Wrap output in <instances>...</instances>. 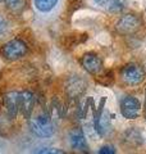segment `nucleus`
<instances>
[{
	"label": "nucleus",
	"mask_w": 146,
	"mask_h": 154,
	"mask_svg": "<svg viewBox=\"0 0 146 154\" xmlns=\"http://www.w3.org/2000/svg\"><path fill=\"white\" fill-rule=\"evenodd\" d=\"M30 126L32 132L40 137H50L54 134V126L50 117L45 113H38L33 118H31Z\"/></svg>",
	"instance_id": "f257e3e1"
},
{
	"label": "nucleus",
	"mask_w": 146,
	"mask_h": 154,
	"mask_svg": "<svg viewBox=\"0 0 146 154\" xmlns=\"http://www.w3.org/2000/svg\"><path fill=\"white\" fill-rule=\"evenodd\" d=\"M3 57L8 60H17L19 58L24 57L27 53V45L22 40L14 38V40L8 41L2 49Z\"/></svg>",
	"instance_id": "f03ea898"
},
{
	"label": "nucleus",
	"mask_w": 146,
	"mask_h": 154,
	"mask_svg": "<svg viewBox=\"0 0 146 154\" xmlns=\"http://www.w3.org/2000/svg\"><path fill=\"white\" fill-rule=\"evenodd\" d=\"M140 26H141V21L137 16L126 14L117 23V30H118V32L123 33V35H131V33H135L137 31Z\"/></svg>",
	"instance_id": "7ed1b4c3"
},
{
	"label": "nucleus",
	"mask_w": 146,
	"mask_h": 154,
	"mask_svg": "<svg viewBox=\"0 0 146 154\" xmlns=\"http://www.w3.org/2000/svg\"><path fill=\"white\" fill-rule=\"evenodd\" d=\"M141 104L133 96H126L120 102V112L128 119H135L140 116Z\"/></svg>",
	"instance_id": "20e7f679"
},
{
	"label": "nucleus",
	"mask_w": 146,
	"mask_h": 154,
	"mask_svg": "<svg viewBox=\"0 0 146 154\" xmlns=\"http://www.w3.org/2000/svg\"><path fill=\"white\" fill-rule=\"evenodd\" d=\"M122 76H123V80L129 85H137L141 81L144 80L145 77V72L141 68L138 64L131 63L127 64L122 71Z\"/></svg>",
	"instance_id": "39448f33"
},
{
	"label": "nucleus",
	"mask_w": 146,
	"mask_h": 154,
	"mask_svg": "<svg viewBox=\"0 0 146 154\" xmlns=\"http://www.w3.org/2000/svg\"><path fill=\"white\" fill-rule=\"evenodd\" d=\"M81 63L84 66V68L91 75L99 73L101 71V68H103V63H101L100 58L96 54H92V53L85 54L84 58H82V60H81Z\"/></svg>",
	"instance_id": "423d86ee"
},
{
	"label": "nucleus",
	"mask_w": 146,
	"mask_h": 154,
	"mask_svg": "<svg viewBox=\"0 0 146 154\" xmlns=\"http://www.w3.org/2000/svg\"><path fill=\"white\" fill-rule=\"evenodd\" d=\"M69 143H71V146L75 149V150H78V152H87L89 150V145H87L85 135L80 128H75L71 131Z\"/></svg>",
	"instance_id": "0eeeda50"
},
{
	"label": "nucleus",
	"mask_w": 146,
	"mask_h": 154,
	"mask_svg": "<svg viewBox=\"0 0 146 154\" xmlns=\"http://www.w3.org/2000/svg\"><path fill=\"white\" fill-rule=\"evenodd\" d=\"M33 102H35V98L30 91H23L19 94V109L22 110V114L26 118L30 117V114L32 113Z\"/></svg>",
	"instance_id": "6e6552de"
},
{
	"label": "nucleus",
	"mask_w": 146,
	"mask_h": 154,
	"mask_svg": "<svg viewBox=\"0 0 146 154\" xmlns=\"http://www.w3.org/2000/svg\"><path fill=\"white\" fill-rule=\"evenodd\" d=\"M97 7L110 13H119L123 9L122 0H94Z\"/></svg>",
	"instance_id": "1a4fd4ad"
},
{
	"label": "nucleus",
	"mask_w": 146,
	"mask_h": 154,
	"mask_svg": "<svg viewBox=\"0 0 146 154\" xmlns=\"http://www.w3.org/2000/svg\"><path fill=\"white\" fill-rule=\"evenodd\" d=\"M5 104L8 108V113L11 118H16L17 112L19 109V94L18 93H9L5 96Z\"/></svg>",
	"instance_id": "9d476101"
},
{
	"label": "nucleus",
	"mask_w": 146,
	"mask_h": 154,
	"mask_svg": "<svg viewBox=\"0 0 146 154\" xmlns=\"http://www.w3.org/2000/svg\"><path fill=\"white\" fill-rule=\"evenodd\" d=\"M56 3H58V0H33V4H35L36 9L42 13L50 12L51 9H54Z\"/></svg>",
	"instance_id": "9b49d317"
},
{
	"label": "nucleus",
	"mask_w": 146,
	"mask_h": 154,
	"mask_svg": "<svg viewBox=\"0 0 146 154\" xmlns=\"http://www.w3.org/2000/svg\"><path fill=\"white\" fill-rule=\"evenodd\" d=\"M7 7L13 12H21L24 8V0H5Z\"/></svg>",
	"instance_id": "f8f14e48"
},
{
	"label": "nucleus",
	"mask_w": 146,
	"mask_h": 154,
	"mask_svg": "<svg viewBox=\"0 0 146 154\" xmlns=\"http://www.w3.org/2000/svg\"><path fill=\"white\" fill-rule=\"evenodd\" d=\"M36 153H51V154H63L64 152L60 149H55V148H47V149H42V150H37Z\"/></svg>",
	"instance_id": "ddd939ff"
},
{
	"label": "nucleus",
	"mask_w": 146,
	"mask_h": 154,
	"mask_svg": "<svg viewBox=\"0 0 146 154\" xmlns=\"http://www.w3.org/2000/svg\"><path fill=\"white\" fill-rule=\"evenodd\" d=\"M99 153H101V154H113V153H115V150H114V148L113 146H110V145H104L103 148L99 150Z\"/></svg>",
	"instance_id": "4468645a"
},
{
	"label": "nucleus",
	"mask_w": 146,
	"mask_h": 154,
	"mask_svg": "<svg viewBox=\"0 0 146 154\" xmlns=\"http://www.w3.org/2000/svg\"><path fill=\"white\" fill-rule=\"evenodd\" d=\"M5 28H7V22H5V19H4L3 17H0V35L5 31Z\"/></svg>",
	"instance_id": "2eb2a0df"
},
{
	"label": "nucleus",
	"mask_w": 146,
	"mask_h": 154,
	"mask_svg": "<svg viewBox=\"0 0 146 154\" xmlns=\"http://www.w3.org/2000/svg\"><path fill=\"white\" fill-rule=\"evenodd\" d=\"M2 2H4V0H0V3H2Z\"/></svg>",
	"instance_id": "dca6fc26"
}]
</instances>
